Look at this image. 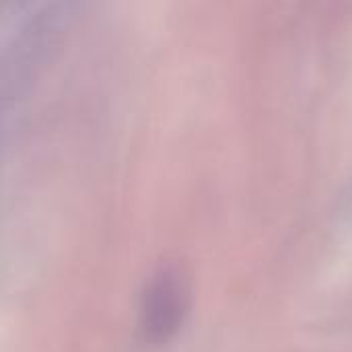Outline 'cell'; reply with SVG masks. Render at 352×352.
Here are the masks:
<instances>
[{"label": "cell", "mask_w": 352, "mask_h": 352, "mask_svg": "<svg viewBox=\"0 0 352 352\" xmlns=\"http://www.w3.org/2000/svg\"><path fill=\"white\" fill-rule=\"evenodd\" d=\"M190 305L184 274L175 268L157 272L144 289L140 303V330L148 342L161 344L177 334Z\"/></svg>", "instance_id": "6da1fadb"}]
</instances>
